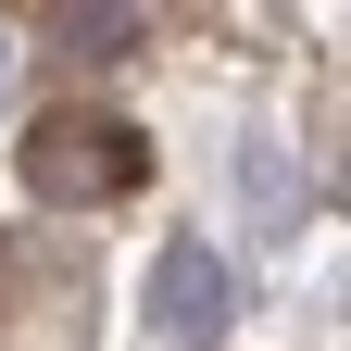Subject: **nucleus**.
I'll return each instance as SVG.
<instances>
[{
  "mask_svg": "<svg viewBox=\"0 0 351 351\" xmlns=\"http://www.w3.org/2000/svg\"><path fill=\"white\" fill-rule=\"evenodd\" d=\"M138 314H151L176 351H213V339L239 326V276H226V251H213V239H163V251H151Z\"/></svg>",
  "mask_w": 351,
  "mask_h": 351,
  "instance_id": "nucleus-1",
  "label": "nucleus"
},
{
  "mask_svg": "<svg viewBox=\"0 0 351 351\" xmlns=\"http://www.w3.org/2000/svg\"><path fill=\"white\" fill-rule=\"evenodd\" d=\"M25 176L51 201H88V189H125V176H138V138H125V125H101V113H51L25 138Z\"/></svg>",
  "mask_w": 351,
  "mask_h": 351,
  "instance_id": "nucleus-2",
  "label": "nucleus"
},
{
  "mask_svg": "<svg viewBox=\"0 0 351 351\" xmlns=\"http://www.w3.org/2000/svg\"><path fill=\"white\" fill-rule=\"evenodd\" d=\"M125 38H138V13H113V0H75L63 13V51H88V63H113Z\"/></svg>",
  "mask_w": 351,
  "mask_h": 351,
  "instance_id": "nucleus-3",
  "label": "nucleus"
}]
</instances>
